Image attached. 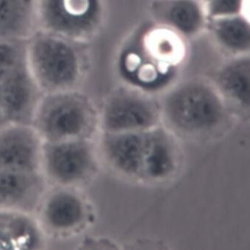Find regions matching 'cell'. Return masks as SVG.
<instances>
[{
	"label": "cell",
	"mask_w": 250,
	"mask_h": 250,
	"mask_svg": "<svg viewBox=\"0 0 250 250\" xmlns=\"http://www.w3.org/2000/svg\"><path fill=\"white\" fill-rule=\"evenodd\" d=\"M174 166L175 154L169 141L163 134H151L144 176L151 179L165 178Z\"/></svg>",
	"instance_id": "e0dca14e"
},
{
	"label": "cell",
	"mask_w": 250,
	"mask_h": 250,
	"mask_svg": "<svg viewBox=\"0 0 250 250\" xmlns=\"http://www.w3.org/2000/svg\"><path fill=\"white\" fill-rule=\"evenodd\" d=\"M83 43L41 29L28 37L27 65L44 94L79 89L85 72Z\"/></svg>",
	"instance_id": "6da1fadb"
},
{
	"label": "cell",
	"mask_w": 250,
	"mask_h": 250,
	"mask_svg": "<svg viewBox=\"0 0 250 250\" xmlns=\"http://www.w3.org/2000/svg\"><path fill=\"white\" fill-rule=\"evenodd\" d=\"M250 54L235 56L220 69L218 82L230 98L248 106L250 104Z\"/></svg>",
	"instance_id": "2e32d148"
},
{
	"label": "cell",
	"mask_w": 250,
	"mask_h": 250,
	"mask_svg": "<svg viewBox=\"0 0 250 250\" xmlns=\"http://www.w3.org/2000/svg\"><path fill=\"white\" fill-rule=\"evenodd\" d=\"M161 14L169 28L185 37L199 34L208 22L202 0H167Z\"/></svg>",
	"instance_id": "5bb4252c"
},
{
	"label": "cell",
	"mask_w": 250,
	"mask_h": 250,
	"mask_svg": "<svg viewBox=\"0 0 250 250\" xmlns=\"http://www.w3.org/2000/svg\"><path fill=\"white\" fill-rule=\"evenodd\" d=\"M165 111L175 126L185 131L209 129L222 119L224 107L213 87L202 81H188L167 97Z\"/></svg>",
	"instance_id": "5b68a950"
},
{
	"label": "cell",
	"mask_w": 250,
	"mask_h": 250,
	"mask_svg": "<svg viewBox=\"0 0 250 250\" xmlns=\"http://www.w3.org/2000/svg\"><path fill=\"white\" fill-rule=\"evenodd\" d=\"M6 121L4 117L3 112H2V105H1V100H0V128L7 125Z\"/></svg>",
	"instance_id": "d6986e66"
},
{
	"label": "cell",
	"mask_w": 250,
	"mask_h": 250,
	"mask_svg": "<svg viewBox=\"0 0 250 250\" xmlns=\"http://www.w3.org/2000/svg\"><path fill=\"white\" fill-rule=\"evenodd\" d=\"M155 119L152 104L130 93L115 95L105 104L101 124L105 131H134L149 126Z\"/></svg>",
	"instance_id": "30bf717a"
},
{
	"label": "cell",
	"mask_w": 250,
	"mask_h": 250,
	"mask_svg": "<svg viewBox=\"0 0 250 250\" xmlns=\"http://www.w3.org/2000/svg\"><path fill=\"white\" fill-rule=\"evenodd\" d=\"M83 188L48 186L34 216L48 241H68L92 221L91 207Z\"/></svg>",
	"instance_id": "3957f363"
},
{
	"label": "cell",
	"mask_w": 250,
	"mask_h": 250,
	"mask_svg": "<svg viewBox=\"0 0 250 250\" xmlns=\"http://www.w3.org/2000/svg\"><path fill=\"white\" fill-rule=\"evenodd\" d=\"M207 25L215 42L232 57L250 54V22L245 14L210 19Z\"/></svg>",
	"instance_id": "9a60e30c"
},
{
	"label": "cell",
	"mask_w": 250,
	"mask_h": 250,
	"mask_svg": "<svg viewBox=\"0 0 250 250\" xmlns=\"http://www.w3.org/2000/svg\"><path fill=\"white\" fill-rule=\"evenodd\" d=\"M44 141L31 124L0 128V169L41 171Z\"/></svg>",
	"instance_id": "ba28073f"
},
{
	"label": "cell",
	"mask_w": 250,
	"mask_h": 250,
	"mask_svg": "<svg viewBox=\"0 0 250 250\" xmlns=\"http://www.w3.org/2000/svg\"><path fill=\"white\" fill-rule=\"evenodd\" d=\"M91 139L44 142L41 172L48 186L83 188L98 168Z\"/></svg>",
	"instance_id": "277c9868"
},
{
	"label": "cell",
	"mask_w": 250,
	"mask_h": 250,
	"mask_svg": "<svg viewBox=\"0 0 250 250\" xmlns=\"http://www.w3.org/2000/svg\"><path fill=\"white\" fill-rule=\"evenodd\" d=\"M37 2L0 0V39H28L37 29Z\"/></svg>",
	"instance_id": "4fadbf2b"
},
{
	"label": "cell",
	"mask_w": 250,
	"mask_h": 250,
	"mask_svg": "<svg viewBox=\"0 0 250 250\" xmlns=\"http://www.w3.org/2000/svg\"><path fill=\"white\" fill-rule=\"evenodd\" d=\"M208 20L244 14L245 0H202Z\"/></svg>",
	"instance_id": "ac0fdd59"
},
{
	"label": "cell",
	"mask_w": 250,
	"mask_h": 250,
	"mask_svg": "<svg viewBox=\"0 0 250 250\" xmlns=\"http://www.w3.org/2000/svg\"><path fill=\"white\" fill-rule=\"evenodd\" d=\"M149 144L150 134H107L101 148L113 167L127 175L144 176Z\"/></svg>",
	"instance_id": "8fae6325"
},
{
	"label": "cell",
	"mask_w": 250,
	"mask_h": 250,
	"mask_svg": "<svg viewBox=\"0 0 250 250\" xmlns=\"http://www.w3.org/2000/svg\"><path fill=\"white\" fill-rule=\"evenodd\" d=\"M43 94L27 61L0 78V100L7 124H31Z\"/></svg>",
	"instance_id": "52a82bcc"
},
{
	"label": "cell",
	"mask_w": 250,
	"mask_h": 250,
	"mask_svg": "<svg viewBox=\"0 0 250 250\" xmlns=\"http://www.w3.org/2000/svg\"><path fill=\"white\" fill-rule=\"evenodd\" d=\"M48 187L41 171L0 169V209L34 215Z\"/></svg>",
	"instance_id": "9c48e42d"
},
{
	"label": "cell",
	"mask_w": 250,
	"mask_h": 250,
	"mask_svg": "<svg viewBox=\"0 0 250 250\" xmlns=\"http://www.w3.org/2000/svg\"><path fill=\"white\" fill-rule=\"evenodd\" d=\"M97 123L92 103L76 89L43 94L31 125L44 142H58L91 139Z\"/></svg>",
	"instance_id": "7a4b0ae2"
},
{
	"label": "cell",
	"mask_w": 250,
	"mask_h": 250,
	"mask_svg": "<svg viewBox=\"0 0 250 250\" xmlns=\"http://www.w3.org/2000/svg\"><path fill=\"white\" fill-rule=\"evenodd\" d=\"M98 0H38L37 29L83 42L99 17Z\"/></svg>",
	"instance_id": "8992f818"
},
{
	"label": "cell",
	"mask_w": 250,
	"mask_h": 250,
	"mask_svg": "<svg viewBox=\"0 0 250 250\" xmlns=\"http://www.w3.org/2000/svg\"><path fill=\"white\" fill-rule=\"evenodd\" d=\"M48 242L34 215L0 209V250H43Z\"/></svg>",
	"instance_id": "7c38bea8"
}]
</instances>
